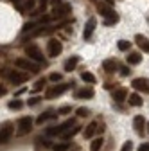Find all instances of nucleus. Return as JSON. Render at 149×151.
I'll return each mask as SVG.
<instances>
[{
    "label": "nucleus",
    "instance_id": "nucleus-36",
    "mask_svg": "<svg viewBox=\"0 0 149 151\" xmlns=\"http://www.w3.org/2000/svg\"><path fill=\"white\" fill-rule=\"evenodd\" d=\"M129 72H131V70H129L128 67H120V74L122 76H129Z\"/></svg>",
    "mask_w": 149,
    "mask_h": 151
},
{
    "label": "nucleus",
    "instance_id": "nucleus-3",
    "mask_svg": "<svg viewBox=\"0 0 149 151\" xmlns=\"http://www.w3.org/2000/svg\"><path fill=\"white\" fill-rule=\"evenodd\" d=\"M25 54H27V58L34 63H42L43 61V52L36 47V45H27L25 47Z\"/></svg>",
    "mask_w": 149,
    "mask_h": 151
},
{
    "label": "nucleus",
    "instance_id": "nucleus-4",
    "mask_svg": "<svg viewBox=\"0 0 149 151\" xmlns=\"http://www.w3.org/2000/svg\"><path fill=\"white\" fill-rule=\"evenodd\" d=\"M13 133H14V126H13V122H6L2 128H0V144H7V142L11 140Z\"/></svg>",
    "mask_w": 149,
    "mask_h": 151
},
{
    "label": "nucleus",
    "instance_id": "nucleus-26",
    "mask_svg": "<svg viewBox=\"0 0 149 151\" xmlns=\"http://www.w3.org/2000/svg\"><path fill=\"white\" fill-rule=\"evenodd\" d=\"M70 146H68V142H59V144H54L52 146V149L54 151H67Z\"/></svg>",
    "mask_w": 149,
    "mask_h": 151
},
{
    "label": "nucleus",
    "instance_id": "nucleus-1",
    "mask_svg": "<svg viewBox=\"0 0 149 151\" xmlns=\"http://www.w3.org/2000/svg\"><path fill=\"white\" fill-rule=\"evenodd\" d=\"M0 74L2 76H6V78L11 81V83H14V85H22V83H25L27 79H29V74H25V72H18V70H0Z\"/></svg>",
    "mask_w": 149,
    "mask_h": 151
},
{
    "label": "nucleus",
    "instance_id": "nucleus-39",
    "mask_svg": "<svg viewBox=\"0 0 149 151\" xmlns=\"http://www.w3.org/2000/svg\"><path fill=\"white\" fill-rule=\"evenodd\" d=\"M40 103V97H32L31 101H29V104H38Z\"/></svg>",
    "mask_w": 149,
    "mask_h": 151
},
{
    "label": "nucleus",
    "instance_id": "nucleus-24",
    "mask_svg": "<svg viewBox=\"0 0 149 151\" xmlns=\"http://www.w3.org/2000/svg\"><path fill=\"white\" fill-rule=\"evenodd\" d=\"M102 139H95L94 142H92V146H90V151H99L101 147H102Z\"/></svg>",
    "mask_w": 149,
    "mask_h": 151
},
{
    "label": "nucleus",
    "instance_id": "nucleus-43",
    "mask_svg": "<svg viewBox=\"0 0 149 151\" xmlns=\"http://www.w3.org/2000/svg\"><path fill=\"white\" fill-rule=\"evenodd\" d=\"M145 126H147V133H149V122H145Z\"/></svg>",
    "mask_w": 149,
    "mask_h": 151
},
{
    "label": "nucleus",
    "instance_id": "nucleus-18",
    "mask_svg": "<svg viewBox=\"0 0 149 151\" xmlns=\"http://www.w3.org/2000/svg\"><path fill=\"white\" fill-rule=\"evenodd\" d=\"M140 61H142V56L138 52H129L128 54V63L129 65H138Z\"/></svg>",
    "mask_w": 149,
    "mask_h": 151
},
{
    "label": "nucleus",
    "instance_id": "nucleus-13",
    "mask_svg": "<svg viewBox=\"0 0 149 151\" xmlns=\"http://www.w3.org/2000/svg\"><path fill=\"white\" fill-rule=\"evenodd\" d=\"M77 63H79V56H72L70 60H67V61H65V67H63V68H65V72H72L74 68H76V65H77Z\"/></svg>",
    "mask_w": 149,
    "mask_h": 151
},
{
    "label": "nucleus",
    "instance_id": "nucleus-35",
    "mask_svg": "<svg viewBox=\"0 0 149 151\" xmlns=\"http://www.w3.org/2000/svg\"><path fill=\"white\" fill-rule=\"evenodd\" d=\"M47 4H49V0H40V11H45Z\"/></svg>",
    "mask_w": 149,
    "mask_h": 151
},
{
    "label": "nucleus",
    "instance_id": "nucleus-32",
    "mask_svg": "<svg viewBox=\"0 0 149 151\" xmlns=\"http://www.w3.org/2000/svg\"><path fill=\"white\" fill-rule=\"evenodd\" d=\"M120 151H133V142H131V140L124 142V146H122V149H120Z\"/></svg>",
    "mask_w": 149,
    "mask_h": 151
},
{
    "label": "nucleus",
    "instance_id": "nucleus-9",
    "mask_svg": "<svg viewBox=\"0 0 149 151\" xmlns=\"http://www.w3.org/2000/svg\"><path fill=\"white\" fill-rule=\"evenodd\" d=\"M133 88L149 93V79H145V78H137V79H133Z\"/></svg>",
    "mask_w": 149,
    "mask_h": 151
},
{
    "label": "nucleus",
    "instance_id": "nucleus-14",
    "mask_svg": "<svg viewBox=\"0 0 149 151\" xmlns=\"http://www.w3.org/2000/svg\"><path fill=\"white\" fill-rule=\"evenodd\" d=\"M97 131V122L94 121V122H90L86 128H85V131H83V137L85 139H90V137H94V133Z\"/></svg>",
    "mask_w": 149,
    "mask_h": 151
},
{
    "label": "nucleus",
    "instance_id": "nucleus-10",
    "mask_svg": "<svg viewBox=\"0 0 149 151\" xmlns=\"http://www.w3.org/2000/svg\"><path fill=\"white\" fill-rule=\"evenodd\" d=\"M135 42H137V45H138L144 52L149 54V38H145L144 34H137V36H135Z\"/></svg>",
    "mask_w": 149,
    "mask_h": 151
},
{
    "label": "nucleus",
    "instance_id": "nucleus-16",
    "mask_svg": "<svg viewBox=\"0 0 149 151\" xmlns=\"http://www.w3.org/2000/svg\"><path fill=\"white\" fill-rule=\"evenodd\" d=\"M102 68L108 72V74H113L117 70V61L115 60H104L102 61Z\"/></svg>",
    "mask_w": 149,
    "mask_h": 151
},
{
    "label": "nucleus",
    "instance_id": "nucleus-25",
    "mask_svg": "<svg viewBox=\"0 0 149 151\" xmlns=\"http://www.w3.org/2000/svg\"><path fill=\"white\" fill-rule=\"evenodd\" d=\"M119 22V14H111L110 18H104V25H115Z\"/></svg>",
    "mask_w": 149,
    "mask_h": 151
},
{
    "label": "nucleus",
    "instance_id": "nucleus-8",
    "mask_svg": "<svg viewBox=\"0 0 149 151\" xmlns=\"http://www.w3.org/2000/svg\"><path fill=\"white\" fill-rule=\"evenodd\" d=\"M70 11H72V6H70V4L58 6V7H54V9H52V14H50V18H52V20H56V18H63V16H67Z\"/></svg>",
    "mask_w": 149,
    "mask_h": 151
},
{
    "label": "nucleus",
    "instance_id": "nucleus-2",
    "mask_svg": "<svg viewBox=\"0 0 149 151\" xmlns=\"http://www.w3.org/2000/svg\"><path fill=\"white\" fill-rule=\"evenodd\" d=\"M74 83H63V85H56V86H52V88H49L47 90V93H45V97L47 99H54V97H58V96H61V93H65L70 86H72Z\"/></svg>",
    "mask_w": 149,
    "mask_h": 151
},
{
    "label": "nucleus",
    "instance_id": "nucleus-22",
    "mask_svg": "<svg viewBox=\"0 0 149 151\" xmlns=\"http://www.w3.org/2000/svg\"><path fill=\"white\" fill-rule=\"evenodd\" d=\"M81 79H83L85 83L94 85V83H95V76H94V74H90V72H83V74H81Z\"/></svg>",
    "mask_w": 149,
    "mask_h": 151
},
{
    "label": "nucleus",
    "instance_id": "nucleus-11",
    "mask_svg": "<svg viewBox=\"0 0 149 151\" xmlns=\"http://www.w3.org/2000/svg\"><path fill=\"white\" fill-rule=\"evenodd\" d=\"M95 25H97V20H95V18H90L88 24L85 25V32H83V38H85V40H88V38L92 36V32H94Z\"/></svg>",
    "mask_w": 149,
    "mask_h": 151
},
{
    "label": "nucleus",
    "instance_id": "nucleus-19",
    "mask_svg": "<svg viewBox=\"0 0 149 151\" xmlns=\"http://www.w3.org/2000/svg\"><path fill=\"white\" fill-rule=\"evenodd\" d=\"M97 7H99V13H101V14H102L104 18H110L111 14H115L113 11H111V9H110L108 6H104L102 2H99V4H97Z\"/></svg>",
    "mask_w": 149,
    "mask_h": 151
},
{
    "label": "nucleus",
    "instance_id": "nucleus-41",
    "mask_svg": "<svg viewBox=\"0 0 149 151\" xmlns=\"http://www.w3.org/2000/svg\"><path fill=\"white\" fill-rule=\"evenodd\" d=\"M4 93H6V88H4V86H0V96H4Z\"/></svg>",
    "mask_w": 149,
    "mask_h": 151
},
{
    "label": "nucleus",
    "instance_id": "nucleus-37",
    "mask_svg": "<svg viewBox=\"0 0 149 151\" xmlns=\"http://www.w3.org/2000/svg\"><path fill=\"white\" fill-rule=\"evenodd\" d=\"M138 151H149V144L145 142V144H142L140 147H138Z\"/></svg>",
    "mask_w": 149,
    "mask_h": 151
},
{
    "label": "nucleus",
    "instance_id": "nucleus-29",
    "mask_svg": "<svg viewBox=\"0 0 149 151\" xmlns=\"http://www.w3.org/2000/svg\"><path fill=\"white\" fill-rule=\"evenodd\" d=\"M34 7V0H25V6L24 7H20V11L24 13V11H31Z\"/></svg>",
    "mask_w": 149,
    "mask_h": 151
},
{
    "label": "nucleus",
    "instance_id": "nucleus-30",
    "mask_svg": "<svg viewBox=\"0 0 149 151\" xmlns=\"http://www.w3.org/2000/svg\"><path fill=\"white\" fill-rule=\"evenodd\" d=\"M45 85H47V79L45 78L43 79H38V81H36V85H34V90H42Z\"/></svg>",
    "mask_w": 149,
    "mask_h": 151
},
{
    "label": "nucleus",
    "instance_id": "nucleus-15",
    "mask_svg": "<svg viewBox=\"0 0 149 151\" xmlns=\"http://www.w3.org/2000/svg\"><path fill=\"white\" fill-rule=\"evenodd\" d=\"M76 97H77V99H92V97H94V90H92V88L77 90V92H76Z\"/></svg>",
    "mask_w": 149,
    "mask_h": 151
},
{
    "label": "nucleus",
    "instance_id": "nucleus-40",
    "mask_svg": "<svg viewBox=\"0 0 149 151\" xmlns=\"http://www.w3.org/2000/svg\"><path fill=\"white\" fill-rule=\"evenodd\" d=\"M9 2H11V4H16V6H20L22 0H9Z\"/></svg>",
    "mask_w": 149,
    "mask_h": 151
},
{
    "label": "nucleus",
    "instance_id": "nucleus-6",
    "mask_svg": "<svg viewBox=\"0 0 149 151\" xmlns=\"http://www.w3.org/2000/svg\"><path fill=\"white\" fill-rule=\"evenodd\" d=\"M61 50H63V45H61L59 40H50L47 43V54L50 56V58H58V56L61 54Z\"/></svg>",
    "mask_w": 149,
    "mask_h": 151
},
{
    "label": "nucleus",
    "instance_id": "nucleus-7",
    "mask_svg": "<svg viewBox=\"0 0 149 151\" xmlns=\"http://www.w3.org/2000/svg\"><path fill=\"white\" fill-rule=\"evenodd\" d=\"M31 129H32V119L31 117H22L18 121V131H16L18 135H25Z\"/></svg>",
    "mask_w": 149,
    "mask_h": 151
},
{
    "label": "nucleus",
    "instance_id": "nucleus-42",
    "mask_svg": "<svg viewBox=\"0 0 149 151\" xmlns=\"http://www.w3.org/2000/svg\"><path fill=\"white\" fill-rule=\"evenodd\" d=\"M102 2H106V4H110V6H113V0H102Z\"/></svg>",
    "mask_w": 149,
    "mask_h": 151
},
{
    "label": "nucleus",
    "instance_id": "nucleus-17",
    "mask_svg": "<svg viewBox=\"0 0 149 151\" xmlns=\"http://www.w3.org/2000/svg\"><path fill=\"white\" fill-rule=\"evenodd\" d=\"M113 99H115L117 103L126 101V99H128V90H126V88H117V90L113 92Z\"/></svg>",
    "mask_w": 149,
    "mask_h": 151
},
{
    "label": "nucleus",
    "instance_id": "nucleus-34",
    "mask_svg": "<svg viewBox=\"0 0 149 151\" xmlns=\"http://www.w3.org/2000/svg\"><path fill=\"white\" fill-rule=\"evenodd\" d=\"M50 81H54V83H58V81H61V74H50V78H49Z\"/></svg>",
    "mask_w": 149,
    "mask_h": 151
},
{
    "label": "nucleus",
    "instance_id": "nucleus-21",
    "mask_svg": "<svg viewBox=\"0 0 149 151\" xmlns=\"http://www.w3.org/2000/svg\"><path fill=\"white\" fill-rule=\"evenodd\" d=\"M58 115H56V113H50V111H47V113H42V115L36 119V124H43L47 119H56Z\"/></svg>",
    "mask_w": 149,
    "mask_h": 151
},
{
    "label": "nucleus",
    "instance_id": "nucleus-28",
    "mask_svg": "<svg viewBox=\"0 0 149 151\" xmlns=\"http://www.w3.org/2000/svg\"><path fill=\"white\" fill-rule=\"evenodd\" d=\"M22 106H24V103H22V101H18V99H14V101L9 103V108H11V110H20Z\"/></svg>",
    "mask_w": 149,
    "mask_h": 151
},
{
    "label": "nucleus",
    "instance_id": "nucleus-12",
    "mask_svg": "<svg viewBox=\"0 0 149 151\" xmlns=\"http://www.w3.org/2000/svg\"><path fill=\"white\" fill-rule=\"evenodd\" d=\"M133 126H135V129H137V133L142 135V133H144V126H145L144 117H142V115H137V117L133 119Z\"/></svg>",
    "mask_w": 149,
    "mask_h": 151
},
{
    "label": "nucleus",
    "instance_id": "nucleus-23",
    "mask_svg": "<svg viewBox=\"0 0 149 151\" xmlns=\"http://www.w3.org/2000/svg\"><path fill=\"white\" fill-rule=\"evenodd\" d=\"M79 131H81V126H76V128H70L67 133H65V135H61V137H63V139H70V137H74L76 133H79Z\"/></svg>",
    "mask_w": 149,
    "mask_h": 151
},
{
    "label": "nucleus",
    "instance_id": "nucleus-38",
    "mask_svg": "<svg viewBox=\"0 0 149 151\" xmlns=\"http://www.w3.org/2000/svg\"><path fill=\"white\" fill-rule=\"evenodd\" d=\"M50 4H52L54 7H58V6H61V0H50Z\"/></svg>",
    "mask_w": 149,
    "mask_h": 151
},
{
    "label": "nucleus",
    "instance_id": "nucleus-20",
    "mask_svg": "<svg viewBox=\"0 0 149 151\" xmlns=\"http://www.w3.org/2000/svg\"><path fill=\"white\" fill-rule=\"evenodd\" d=\"M128 101H129V104H131V106H142V103H144L138 93H131V96L128 97Z\"/></svg>",
    "mask_w": 149,
    "mask_h": 151
},
{
    "label": "nucleus",
    "instance_id": "nucleus-27",
    "mask_svg": "<svg viewBox=\"0 0 149 151\" xmlns=\"http://www.w3.org/2000/svg\"><path fill=\"white\" fill-rule=\"evenodd\" d=\"M129 47H131V42H128V40L119 42V50H129Z\"/></svg>",
    "mask_w": 149,
    "mask_h": 151
},
{
    "label": "nucleus",
    "instance_id": "nucleus-5",
    "mask_svg": "<svg viewBox=\"0 0 149 151\" xmlns=\"http://www.w3.org/2000/svg\"><path fill=\"white\" fill-rule=\"evenodd\" d=\"M14 65H16L18 68H24V70H31V72H38V70H40L38 63L31 61L29 58H18V60L14 61Z\"/></svg>",
    "mask_w": 149,
    "mask_h": 151
},
{
    "label": "nucleus",
    "instance_id": "nucleus-33",
    "mask_svg": "<svg viewBox=\"0 0 149 151\" xmlns=\"http://www.w3.org/2000/svg\"><path fill=\"white\" fill-rule=\"evenodd\" d=\"M77 115L79 117H86V115H90V111L86 108H77Z\"/></svg>",
    "mask_w": 149,
    "mask_h": 151
},
{
    "label": "nucleus",
    "instance_id": "nucleus-31",
    "mask_svg": "<svg viewBox=\"0 0 149 151\" xmlns=\"http://www.w3.org/2000/svg\"><path fill=\"white\" fill-rule=\"evenodd\" d=\"M70 111H72L70 106H61V108L58 110V115H67V113H70Z\"/></svg>",
    "mask_w": 149,
    "mask_h": 151
}]
</instances>
